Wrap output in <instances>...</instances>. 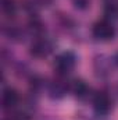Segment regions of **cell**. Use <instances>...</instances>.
<instances>
[{"instance_id": "cell-1", "label": "cell", "mask_w": 118, "mask_h": 120, "mask_svg": "<svg viewBox=\"0 0 118 120\" xmlns=\"http://www.w3.org/2000/svg\"><path fill=\"white\" fill-rule=\"evenodd\" d=\"M93 36L99 41H110L114 38L115 35V30L114 27L111 25V22L106 21V20H101L99 22H96L93 25Z\"/></svg>"}, {"instance_id": "cell-2", "label": "cell", "mask_w": 118, "mask_h": 120, "mask_svg": "<svg viewBox=\"0 0 118 120\" xmlns=\"http://www.w3.org/2000/svg\"><path fill=\"white\" fill-rule=\"evenodd\" d=\"M54 66H56V70L59 71L60 74L69 73L74 68V66H75V56H74V53H71V52L61 53L59 57L56 59Z\"/></svg>"}, {"instance_id": "cell-3", "label": "cell", "mask_w": 118, "mask_h": 120, "mask_svg": "<svg viewBox=\"0 0 118 120\" xmlns=\"http://www.w3.org/2000/svg\"><path fill=\"white\" fill-rule=\"evenodd\" d=\"M93 108L99 115H107L111 110V101L106 94H97L93 99Z\"/></svg>"}, {"instance_id": "cell-4", "label": "cell", "mask_w": 118, "mask_h": 120, "mask_svg": "<svg viewBox=\"0 0 118 120\" xmlns=\"http://www.w3.org/2000/svg\"><path fill=\"white\" fill-rule=\"evenodd\" d=\"M3 106L4 109H11L18 103V94L13 88H7L3 92Z\"/></svg>"}, {"instance_id": "cell-5", "label": "cell", "mask_w": 118, "mask_h": 120, "mask_svg": "<svg viewBox=\"0 0 118 120\" xmlns=\"http://www.w3.org/2000/svg\"><path fill=\"white\" fill-rule=\"evenodd\" d=\"M52 50L50 45L45 41H39L36 43L32 45V55L36 56V57H43V56H47L49 52Z\"/></svg>"}, {"instance_id": "cell-6", "label": "cell", "mask_w": 118, "mask_h": 120, "mask_svg": "<svg viewBox=\"0 0 118 120\" xmlns=\"http://www.w3.org/2000/svg\"><path fill=\"white\" fill-rule=\"evenodd\" d=\"M74 92H75V95L78 98H85L86 94H88L86 84L82 82V81H75V84H74Z\"/></svg>"}, {"instance_id": "cell-7", "label": "cell", "mask_w": 118, "mask_h": 120, "mask_svg": "<svg viewBox=\"0 0 118 120\" xmlns=\"http://www.w3.org/2000/svg\"><path fill=\"white\" fill-rule=\"evenodd\" d=\"M3 8H4V11H6V13H8V14L14 13V4H13V1H11V0H4Z\"/></svg>"}, {"instance_id": "cell-8", "label": "cell", "mask_w": 118, "mask_h": 120, "mask_svg": "<svg viewBox=\"0 0 118 120\" xmlns=\"http://www.w3.org/2000/svg\"><path fill=\"white\" fill-rule=\"evenodd\" d=\"M117 60H118V59H117Z\"/></svg>"}]
</instances>
